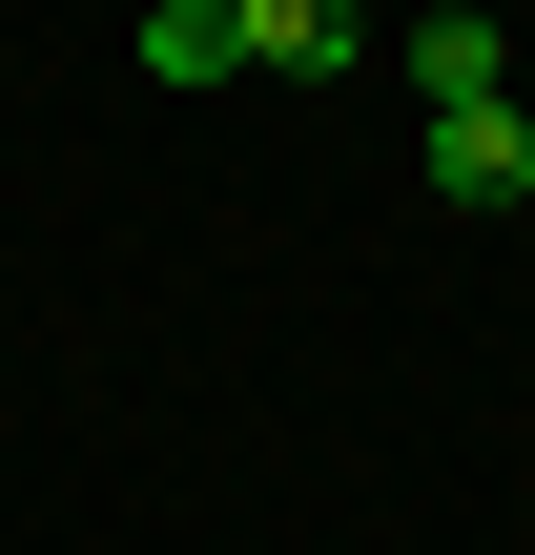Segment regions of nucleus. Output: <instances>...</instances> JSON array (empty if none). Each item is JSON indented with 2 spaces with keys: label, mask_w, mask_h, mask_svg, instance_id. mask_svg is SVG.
<instances>
[{
  "label": "nucleus",
  "mask_w": 535,
  "mask_h": 555,
  "mask_svg": "<svg viewBox=\"0 0 535 555\" xmlns=\"http://www.w3.org/2000/svg\"><path fill=\"white\" fill-rule=\"evenodd\" d=\"M535 185V124L515 103H454V124H433V206H515Z\"/></svg>",
  "instance_id": "1"
},
{
  "label": "nucleus",
  "mask_w": 535,
  "mask_h": 555,
  "mask_svg": "<svg viewBox=\"0 0 535 555\" xmlns=\"http://www.w3.org/2000/svg\"><path fill=\"white\" fill-rule=\"evenodd\" d=\"M392 62H412V103H433V124H454V103H515V82H495V21H474V0H433V21H412Z\"/></svg>",
  "instance_id": "2"
},
{
  "label": "nucleus",
  "mask_w": 535,
  "mask_h": 555,
  "mask_svg": "<svg viewBox=\"0 0 535 555\" xmlns=\"http://www.w3.org/2000/svg\"><path fill=\"white\" fill-rule=\"evenodd\" d=\"M247 62L268 82H330V62H371V0H247Z\"/></svg>",
  "instance_id": "3"
},
{
  "label": "nucleus",
  "mask_w": 535,
  "mask_h": 555,
  "mask_svg": "<svg viewBox=\"0 0 535 555\" xmlns=\"http://www.w3.org/2000/svg\"><path fill=\"white\" fill-rule=\"evenodd\" d=\"M144 82H247V0H144Z\"/></svg>",
  "instance_id": "4"
},
{
  "label": "nucleus",
  "mask_w": 535,
  "mask_h": 555,
  "mask_svg": "<svg viewBox=\"0 0 535 555\" xmlns=\"http://www.w3.org/2000/svg\"><path fill=\"white\" fill-rule=\"evenodd\" d=\"M474 21H495V0H474Z\"/></svg>",
  "instance_id": "5"
}]
</instances>
